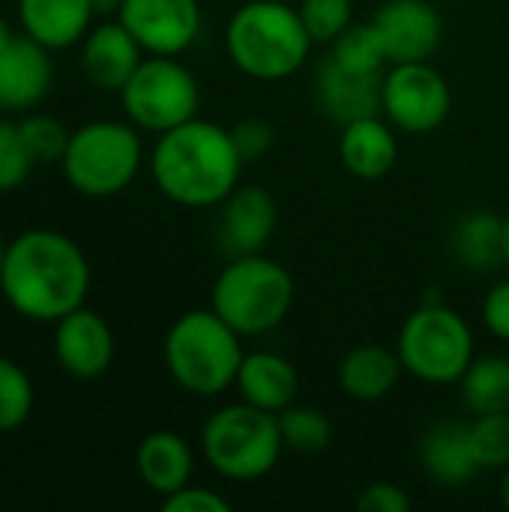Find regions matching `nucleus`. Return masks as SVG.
Wrapping results in <instances>:
<instances>
[{"mask_svg": "<svg viewBox=\"0 0 509 512\" xmlns=\"http://www.w3.org/2000/svg\"><path fill=\"white\" fill-rule=\"evenodd\" d=\"M501 504L509 510V465L504 468V474H501Z\"/></svg>", "mask_w": 509, "mask_h": 512, "instance_id": "4c0bfd02", "label": "nucleus"}, {"mask_svg": "<svg viewBox=\"0 0 509 512\" xmlns=\"http://www.w3.org/2000/svg\"><path fill=\"white\" fill-rule=\"evenodd\" d=\"M483 324L492 336L509 342V279L498 282L483 300Z\"/></svg>", "mask_w": 509, "mask_h": 512, "instance_id": "c9c22d12", "label": "nucleus"}, {"mask_svg": "<svg viewBox=\"0 0 509 512\" xmlns=\"http://www.w3.org/2000/svg\"><path fill=\"white\" fill-rule=\"evenodd\" d=\"M144 162L138 126L129 120H90L69 132L60 159L66 183L87 198H111L132 186Z\"/></svg>", "mask_w": 509, "mask_h": 512, "instance_id": "0eeeda50", "label": "nucleus"}, {"mask_svg": "<svg viewBox=\"0 0 509 512\" xmlns=\"http://www.w3.org/2000/svg\"><path fill=\"white\" fill-rule=\"evenodd\" d=\"M0 294L27 321L57 324L90 294V261L60 231L33 228L6 243Z\"/></svg>", "mask_w": 509, "mask_h": 512, "instance_id": "f257e3e1", "label": "nucleus"}, {"mask_svg": "<svg viewBox=\"0 0 509 512\" xmlns=\"http://www.w3.org/2000/svg\"><path fill=\"white\" fill-rule=\"evenodd\" d=\"M468 432L480 471H504L509 465V411L477 414Z\"/></svg>", "mask_w": 509, "mask_h": 512, "instance_id": "c85d7f7f", "label": "nucleus"}, {"mask_svg": "<svg viewBox=\"0 0 509 512\" xmlns=\"http://www.w3.org/2000/svg\"><path fill=\"white\" fill-rule=\"evenodd\" d=\"M396 354L402 369L423 384H459L474 363V333L456 309L426 303L405 318Z\"/></svg>", "mask_w": 509, "mask_h": 512, "instance_id": "6e6552de", "label": "nucleus"}, {"mask_svg": "<svg viewBox=\"0 0 509 512\" xmlns=\"http://www.w3.org/2000/svg\"><path fill=\"white\" fill-rule=\"evenodd\" d=\"M192 468H195V456L189 441L171 429L144 435V441L135 450V471L141 483L162 498L189 486Z\"/></svg>", "mask_w": 509, "mask_h": 512, "instance_id": "4be33fe9", "label": "nucleus"}, {"mask_svg": "<svg viewBox=\"0 0 509 512\" xmlns=\"http://www.w3.org/2000/svg\"><path fill=\"white\" fill-rule=\"evenodd\" d=\"M12 36H15V33H12V27H9V21H6V18L0 15V48H3V45H6V42L12 39Z\"/></svg>", "mask_w": 509, "mask_h": 512, "instance_id": "58836bf2", "label": "nucleus"}, {"mask_svg": "<svg viewBox=\"0 0 509 512\" xmlns=\"http://www.w3.org/2000/svg\"><path fill=\"white\" fill-rule=\"evenodd\" d=\"M330 57L357 75H384V66L390 63L387 48L381 42V33L372 21L366 24H351L348 30H342L333 42Z\"/></svg>", "mask_w": 509, "mask_h": 512, "instance_id": "a878e982", "label": "nucleus"}, {"mask_svg": "<svg viewBox=\"0 0 509 512\" xmlns=\"http://www.w3.org/2000/svg\"><path fill=\"white\" fill-rule=\"evenodd\" d=\"M54 360L78 381L102 378L114 363V333L108 321L87 306L63 315L54 324Z\"/></svg>", "mask_w": 509, "mask_h": 512, "instance_id": "f8f14e48", "label": "nucleus"}, {"mask_svg": "<svg viewBox=\"0 0 509 512\" xmlns=\"http://www.w3.org/2000/svg\"><path fill=\"white\" fill-rule=\"evenodd\" d=\"M420 465L438 486H465L480 474L477 456L471 450V432L465 420L447 417L426 429L420 441Z\"/></svg>", "mask_w": 509, "mask_h": 512, "instance_id": "6ab92c4d", "label": "nucleus"}, {"mask_svg": "<svg viewBox=\"0 0 509 512\" xmlns=\"http://www.w3.org/2000/svg\"><path fill=\"white\" fill-rule=\"evenodd\" d=\"M279 417V429H282V441L288 450L294 453H321L330 447L333 441V423L324 411L318 408H306V405H291L285 411L276 414Z\"/></svg>", "mask_w": 509, "mask_h": 512, "instance_id": "bb28decb", "label": "nucleus"}, {"mask_svg": "<svg viewBox=\"0 0 509 512\" xmlns=\"http://www.w3.org/2000/svg\"><path fill=\"white\" fill-rule=\"evenodd\" d=\"M243 165L231 129L201 117L162 132L150 153V174L159 192L189 210L219 207L240 186Z\"/></svg>", "mask_w": 509, "mask_h": 512, "instance_id": "f03ea898", "label": "nucleus"}, {"mask_svg": "<svg viewBox=\"0 0 509 512\" xmlns=\"http://www.w3.org/2000/svg\"><path fill=\"white\" fill-rule=\"evenodd\" d=\"M381 81L384 75H357L327 57L315 78L318 108L339 126L360 117H375L381 114Z\"/></svg>", "mask_w": 509, "mask_h": 512, "instance_id": "f3484780", "label": "nucleus"}, {"mask_svg": "<svg viewBox=\"0 0 509 512\" xmlns=\"http://www.w3.org/2000/svg\"><path fill=\"white\" fill-rule=\"evenodd\" d=\"M504 264L509 267V213L507 219H504Z\"/></svg>", "mask_w": 509, "mask_h": 512, "instance_id": "ea45409f", "label": "nucleus"}, {"mask_svg": "<svg viewBox=\"0 0 509 512\" xmlns=\"http://www.w3.org/2000/svg\"><path fill=\"white\" fill-rule=\"evenodd\" d=\"M33 159L21 141L18 123L12 120H0V192H12L18 189L30 171H33Z\"/></svg>", "mask_w": 509, "mask_h": 512, "instance_id": "2f4dec72", "label": "nucleus"}, {"mask_svg": "<svg viewBox=\"0 0 509 512\" xmlns=\"http://www.w3.org/2000/svg\"><path fill=\"white\" fill-rule=\"evenodd\" d=\"M450 108V84L435 66H429V60L390 63V72H384L381 114H387L393 129H402L408 135L435 132L450 117Z\"/></svg>", "mask_w": 509, "mask_h": 512, "instance_id": "9d476101", "label": "nucleus"}, {"mask_svg": "<svg viewBox=\"0 0 509 512\" xmlns=\"http://www.w3.org/2000/svg\"><path fill=\"white\" fill-rule=\"evenodd\" d=\"M93 3V12L96 15H102V18H117V12H120V6H123V0H90Z\"/></svg>", "mask_w": 509, "mask_h": 512, "instance_id": "e433bc0d", "label": "nucleus"}, {"mask_svg": "<svg viewBox=\"0 0 509 512\" xmlns=\"http://www.w3.org/2000/svg\"><path fill=\"white\" fill-rule=\"evenodd\" d=\"M162 510L165 512H231V504L204 486H183L174 495L162 498Z\"/></svg>", "mask_w": 509, "mask_h": 512, "instance_id": "72a5a7b5", "label": "nucleus"}, {"mask_svg": "<svg viewBox=\"0 0 509 512\" xmlns=\"http://www.w3.org/2000/svg\"><path fill=\"white\" fill-rule=\"evenodd\" d=\"M117 18L138 39L144 54L177 57L201 33L198 0H123Z\"/></svg>", "mask_w": 509, "mask_h": 512, "instance_id": "9b49d317", "label": "nucleus"}, {"mask_svg": "<svg viewBox=\"0 0 509 512\" xmlns=\"http://www.w3.org/2000/svg\"><path fill=\"white\" fill-rule=\"evenodd\" d=\"M294 306L291 273L264 252L240 255L225 264L210 291V309L240 336L276 330Z\"/></svg>", "mask_w": 509, "mask_h": 512, "instance_id": "39448f33", "label": "nucleus"}, {"mask_svg": "<svg viewBox=\"0 0 509 512\" xmlns=\"http://www.w3.org/2000/svg\"><path fill=\"white\" fill-rule=\"evenodd\" d=\"M51 51L33 42L30 36H12L0 48V111L27 114L33 111L54 78Z\"/></svg>", "mask_w": 509, "mask_h": 512, "instance_id": "2eb2a0df", "label": "nucleus"}, {"mask_svg": "<svg viewBox=\"0 0 509 512\" xmlns=\"http://www.w3.org/2000/svg\"><path fill=\"white\" fill-rule=\"evenodd\" d=\"M141 60H144V48L123 27L120 18L93 24L81 39V69L87 81L99 90L120 93Z\"/></svg>", "mask_w": 509, "mask_h": 512, "instance_id": "dca6fc26", "label": "nucleus"}, {"mask_svg": "<svg viewBox=\"0 0 509 512\" xmlns=\"http://www.w3.org/2000/svg\"><path fill=\"white\" fill-rule=\"evenodd\" d=\"M234 387L240 390L243 402H249L261 411L279 414V411L294 405L297 390H300V378H297L294 363L285 360L282 354L252 351L243 357Z\"/></svg>", "mask_w": 509, "mask_h": 512, "instance_id": "412c9836", "label": "nucleus"}, {"mask_svg": "<svg viewBox=\"0 0 509 512\" xmlns=\"http://www.w3.org/2000/svg\"><path fill=\"white\" fill-rule=\"evenodd\" d=\"M3 258H6V243H3V237H0V270H3Z\"/></svg>", "mask_w": 509, "mask_h": 512, "instance_id": "a19ab883", "label": "nucleus"}, {"mask_svg": "<svg viewBox=\"0 0 509 512\" xmlns=\"http://www.w3.org/2000/svg\"><path fill=\"white\" fill-rule=\"evenodd\" d=\"M279 222L276 201L261 186H237L216 216V246L228 258L264 252Z\"/></svg>", "mask_w": 509, "mask_h": 512, "instance_id": "4468645a", "label": "nucleus"}, {"mask_svg": "<svg viewBox=\"0 0 509 512\" xmlns=\"http://www.w3.org/2000/svg\"><path fill=\"white\" fill-rule=\"evenodd\" d=\"M390 63H420L441 45L444 21L435 0H384L372 18Z\"/></svg>", "mask_w": 509, "mask_h": 512, "instance_id": "ddd939ff", "label": "nucleus"}, {"mask_svg": "<svg viewBox=\"0 0 509 512\" xmlns=\"http://www.w3.org/2000/svg\"><path fill=\"white\" fill-rule=\"evenodd\" d=\"M93 18L96 12L90 0H18L21 33L48 51L81 45Z\"/></svg>", "mask_w": 509, "mask_h": 512, "instance_id": "a211bd4d", "label": "nucleus"}, {"mask_svg": "<svg viewBox=\"0 0 509 512\" xmlns=\"http://www.w3.org/2000/svg\"><path fill=\"white\" fill-rule=\"evenodd\" d=\"M297 12L303 18V27L312 36V42H333L342 30H348L354 24L351 0H300Z\"/></svg>", "mask_w": 509, "mask_h": 512, "instance_id": "7c9ffc66", "label": "nucleus"}, {"mask_svg": "<svg viewBox=\"0 0 509 512\" xmlns=\"http://www.w3.org/2000/svg\"><path fill=\"white\" fill-rule=\"evenodd\" d=\"M288 3H291V0H288Z\"/></svg>", "mask_w": 509, "mask_h": 512, "instance_id": "37998d69", "label": "nucleus"}, {"mask_svg": "<svg viewBox=\"0 0 509 512\" xmlns=\"http://www.w3.org/2000/svg\"><path fill=\"white\" fill-rule=\"evenodd\" d=\"M120 102L129 123H135L144 132L162 135L198 117L201 90L192 69L183 66L177 57L150 54L123 84Z\"/></svg>", "mask_w": 509, "mask_h": 512, "instance_id": "1a4fd4ad", "label": "nucleus"}, {"mask_svg": "<svg viewBox=\"0 0 509 512\" xmlns=\"http://www.w3.org/2000/svg\"><path fill=\"white\" fill-rule=\"evenodd\" d=\"M36 390L30 375L9 357H0V435L21 429L33 414Z\"/></svg>", "mask_w": 509, "mask_h": 512, "instance_id": "cd10ccee", "label": "nucleus"}, {"mask_svg": "<svg viewBox=\"0 0 509 512\" xmlns=\"http://www.w3.org/2000/svg\"><path fill=\"white\" fill-rule=\"evenodd\" d=\"M402 360L384 345H357L339 363V387L354 402H381L402 375Z\"/></svg>", "mask_w": 509, "mask_h": 512, "instance_id": "5701e85b", "label": "nucleus"}, {"mask_svg": "<svg viewBox=\"0 0 509 512\" xmlns=\"http://www.w3.org/2000/svg\"><path fill=\"white\" fill-rule=\"evenodd\" d=\"M18 132H21V141H24V147L36 165H48V162L63 159L66 144H69V132L57 117L27 111L18 120Z\"/></svg>", "mask_w": 509, "mask_h": 512, "instance_id": "c756f323", "label": "nucleus"}, {"mask_svg": "<svg viewBox=\"0 0 509 512\" xmlns=\"http://www.w3.org/2000/svg\"><path fill=\"white\" fill-rule=\"evenodd\" d=\"M312 36L288 0H249L225 27L231 63L255 81H282L303 69Z\"/></svg>", "mask_w": 509, "mask_h": 512, "instance_id": "7ed1b4c3", "label": "nucleus"}, {"mask_svg": "<svg viewBox=\"0 0 509 512\" xmlns=\"http://www.w3.org/2000/svg\"><path fill=\"white\" fill-rule=\"evenodd\" d=\"M462 402L465 408L477 414H495L509 411V357H474L468 372L462 375Z\"/></svg>", "mask_w": 509, "mask_h": 512, "instance_id": "393cba45", "label": "nucleus"}, {"mask_svg": "<svg viewBox=\"0 0 509 512\" xmlns=\"http://www.w3.org/2000/svg\"><path fill=\"white\" fill-rule=\"evenodd\" d=\"M357 507L363 512H408L411 495L396 483H369L357 495Z\"/></svg>", "mask_w": 509, "mask_h": 512, "instance_id": "f704fd0d", "label": "nucleus"}, {"mask_svg": "<svg viewBox=\"0 0 509 512\" xmlns=\"http://www.w3.org/2000/svg\"><path fill=\"white\" fill-rule=\"evenodd\" d=\"M231 141H234L243 162H258L273 150L276 129L264 117H243L231 126Z\"/></svg>", "mask_w": 509, "mask_h": 512, "instance_id": "473e14b6", "label": "nucleus"}, {"mask_svg": "<svg viewBox=\"0 0 509 512\" xmlns=\"http://www.w3.org/2000/svg\"><path fill=\"white\" fill-rule=\"evenodd\" d=\"M450 252L468 273H492L504 267V216L492 210L465 213L450 234Z\"/></svg>", "mask_w": 509, "mask_h": 512, "instance_id": "b1692460", "label": "nucleus"}, {"mask_svg": "<svg viewBox=\"0 0 509 512\" xmlns=\"http://www.w3.org/2000/svg\"><path fill=\"white\" fill-rule=\"evenodd\" d=\"M435 3H438V0H435Z\"/></svg>", "mask_w": 509, "mask_h": 512, "instance_id": "79ce46f5", "label": "nucleus"}, {"mask_svg": "<svg viewBox=\"0 0 509 512\" xmlns=\"http://www.w3.org/2000/svg\"><path fill=\"white\" fill-rule=\"evenodd\" d=\"M285 450L279 417L249 402H234L213 411L201 429V453L207 465L234 483L267 477Z\"/></svg>", "mask_w": 509, "mask_h": 512, "instance_id": "423d86ee", "label": "nucleus"}, {"mask_svg": "<svg viewBox=\"0 0 509 512\" xmlns=\"http://www.w3.org/2000/svg\"><path fill=\"white\" fill-rule=\"evenodd\" d=\"M240 333L213 309L183 312L165 333L162 357L174 384L192 396H219L234 387L243 345Z\"/></svg>", "mask_w": 509, "mask_h": 512, "instance_id": "20e7f679", "label": "nucleus"}, {"mask_svg": "<svg viewBox=\"0 0 509 512\" xmlns=\"http://www.w3.org/2000/svg\"><path fill=\"white\" fill-rule=\"evenodd\" d=\"M339 159L345 171L360 180L387 177L399 159V141L393 123L390 120L384 123L381 114L345 123L339 135Z\"/></svg>", "mask_w": 509, "mask_h": 512, "instance_id": "aec40b11", "label": "nucleus"}]
</instances>
